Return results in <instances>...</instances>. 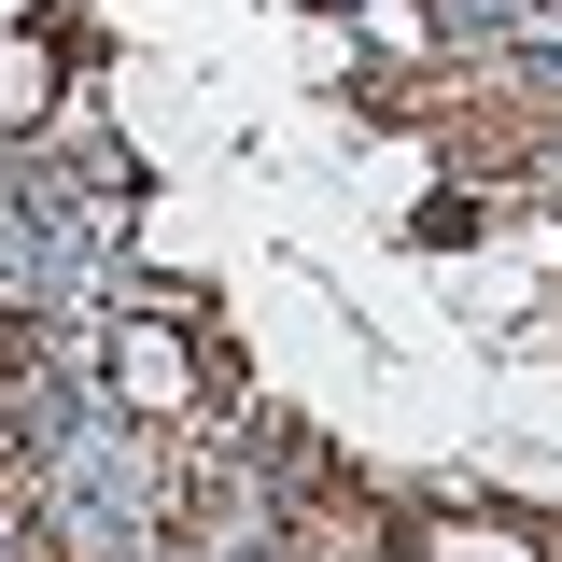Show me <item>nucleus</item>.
<instances>
[{
	"mask_svg": "<svg viewBox=\"0 0 562 562\" xmlns=\"http://www.w3.org/2000/svg\"><path fill=\"white\" fill-rule=\"evenodd\" d=\"M70 113V57L43 29H0V140H43Z\"/></svg>",
	"mask_w": 562,
	"mask_h": 562,
	"instance_id": "nucleus-1",
	"label": "nucleus"
}]
</instances>
